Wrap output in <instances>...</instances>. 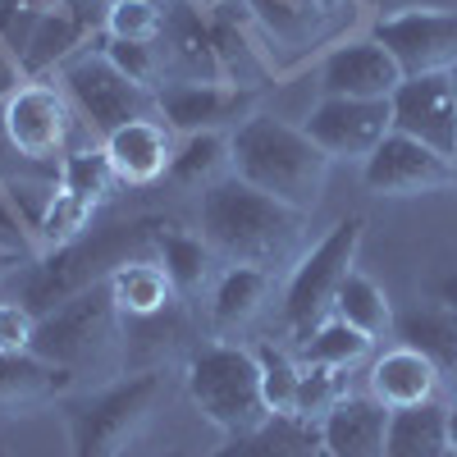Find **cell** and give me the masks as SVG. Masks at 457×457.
<instances>
[{"mask_svg": "<svg viewBox=\"0 0 457 457\" xmlns=\"http://www.w3.org/2000/svg\"><path fill=\"white\" fill-rule=\"evenodd\" d=\"M156 46H161V64H165V83H224L211 14L197 10L193 0H187V5L183 0H170L165 32H161Z\"/></svg>", "mask_w": 457, "mask_h": 457, "instance_id": "5bb4252c", "label": "cell"}, {"mask_svg": "<svg viewBox=\"0 0 457 457\" xmlns=\"http://www.w3.org/2000/svg\"><path fill=\"white\" fill-rule=\"evenodd\" d=\"M101 55L120 69L124 79H133V83H142V87H151V92L165 83L161 46H133V42H110V37H105V51H101Z\"/></svg>", "mask_w": 457, "mask_h": 457, "instance_id": "836d02e7", "label": "cell"}, {"mask_svg": "<svg viewBox=\"0 0 457 457\" xmlns=\"http://www.w3.org/2000/svg\"><path fill=\"white\" fill-rule=\"evenodd\" d=\"M60 83H64V96L73 101V110L83 114V124L105 137L114 129H124L133 120H161V101L151 87L124 79L105 55H92V51H79L73 60L60 64Z\"/></svg>", "mask_w": 457, "mask_h": 457, "instance_id": "ba28073f", "label": "cell"}, {"mask_svg": "<svg viewBox=\"0 0 457 457\" xmlns=\"http://www.w3.org/2000/svg\"><path fill=\"white\" fill-rule=\"evenodd\" d=\"M430 302H435V307H448V312L457 316V270L430 279Z\"/></svg>", "mask_w": 457, "mask_h": 457, "instance_id": "74e56055", "label": "cell"}, {"mask_svg": "<svg viewBox=\"0 0 457 457\" xmlns=\"http://www.w3.org/2000/svg\"><path fill=\"white\" fill-rule=\"evenodd\" d=\"M307 137L329 161H370L375 146L394 133L389 101H353V96H325L307 114Z\"/></svg>", "mask_w": 457, "mask_h": 457, "instance_id": "30bf717a", "label": "cell"}, {"mask_svg": "<svg viewBox=\"0 0 457 457\" xmlns=\"http://www.w3.org/2000/svg\"><path fill=\"white\" fill-rule=\"evenodd\" d=\"M320 5H329V10H334V5H338V0H320Z\"/></svg>", "mask_w": 457, "mask_h": 457, "instance_id": "ee69618b", "label": "cell"}, {"mask_svg": "<svg viewBox=\"0 0 457 457\" xmlns=\"http://www.w3.org/2000/svg\"><path fill=\"white\" fill-rule=\"evenodd\" d=\"M448 453V407L421 403L389 416L385 457H444Z\"/></svg>", "mask_w": 457, "mask_h": 457, "instance_id": "603a6c76", "label": "cell"}, {"mask_svg": "<svg viewBox=\"0 0 457 457\" xmlns=\"http://www.w3.org/2000/svg\"><path fill=\"white\" fill-rule=\"evenodd\" d=\"M361 228L366 220L361 215H348L338 220L329 234L302 252V261L288 270V284H284V325L288 334L302 343L320 320L334 316V297L343 288V279L353 275V261H357V247H361Z\"/></svg>", "mask_w": 457, "mask_h": 457, "instance_id": "8992f818", "label": "cell"}, {"mask_svg": "<svg viewBox=\"0 0 457 457\" xmlns=\"http://www.w3.org/2000/svg\"><path fill=\"white\" fill-rule=\"evenodd\" d=\"M394 133L435 146L439 156H457V87L453 73H426V79H403L389 96Z\"/></svg>", "mask_w": 457, "mask_h": 457, "instance_id": "4fadbf2b", "label": "cell"}, {"mask_svg": "<svg viewBox=\"0 0 457 457\" xmlns=\"http://www.w3.org/2000/svg\"><path fill=\"white\" fill-rule=\"evenodd\" d=\"M79 120L73 101L51 83H23L0 101V133L28 165H60L73 151H87L79 146Z\"/></svg>", "mask_w": 457, "mask_h": 457, "instance_id": "52a82bcc", "label": "cell"}, {"mask_svg": "<svg viewBox=\"0 0 457 457\" xmlns=\"http://www.w3.org/2000/svg\"><path fill=\"white\" fill-rule=\"evenodd\" d=\"M0 247H5V252H19V256H28V261H37V252H42L32 220L23 215V206L5 193V187H0Z\"/></svg>", "mask_w": 457, "mask_h": 457, "instance_id": "d590c367", "label": "cell"}, {"mask_svg": "<svg viewBox=\"0 0 457 457\" xmlns=\"http://www.w3.org/2000/svg\"><path fill=\"white\" fill-rule=\"evenodd\" d=\"M394 334L403 348H416L439 366V375H457V316L448 307H416L407 316H394Z\"/></svg>", "mask_w": 457, "mask_h": 457, "instance_id": "484cf974", "label": "cell"}, {"mask_svg": "<svg viewBox=\"0 0 457 457\" xmlns=\"http://www.w3.org/2000/svg\"><path fill=\"white\" fill-rule=\"evenodd\" d=\"M197 224H202V243L228 265H256V270L275 275L279 265L302 261L297 247H302L307 215L256 193L238 174L202 187Z\"/></svg>", "mask_w": 457, "mask_h": 457, "instance_id": "6da1fadb", "label": "cell"}, {"mask_svg": "<svg viewBox=\"0 0 457 457\" xmlns=\"http://www.w3.org/2000/svg\"><path fill=\"white\" fill-rule=\"evenodd\" d=\"M370 343L375 338H366L348 320L329 316V320H320L307 338H302V357L316 361V366H329V370H348V366H357V361L370 357Z\"/></svg>", "mask_w": 457, "mask_h": 457, "instance_id": "f546056e", "label": "cell"}, {"mask_svg": "<svg viewBox=\"0 0 457 457\" xmlns=\"http://www.w3.org/2000/svg\"><path fill=\"white\" fill-rule=\"evenodd\" d=\"M183 385H187V398L197 403V411L224 435H247L265 416H275L261 394L256 353L243 348V343H206V348H197L187 357Z\"/></svg>", "mask_w": 457, "mask_h": 457, "instance_id": "277c9868", "label": "cell"}, {"mask_svg": "<svg viewBox=\"0 0 457 457\" xmlns=\"http://www.w3.org/2000/svg\"><path fill=\"white\" fill-rule=\"evenodd\" d=\"M105 293L124 320H156L183 302L156 256H129L124 265H114L105 279Z\"/></svg>", "mask_w": 457, "mask_h": 457, "instance_id": "ac0fdd59", "label": "cell"}, {"mask_svg": "<svg viewBox=\"0 0 457 457\" xmlns=\"http://www.w3.org/2000/svg\"><path fill=\"white\" fill-rule=\"evenodd\" d=\"M161 120L174 133H220L247 124L256 110V87H228V83H165L156 87Z\"/></svg>", "mask_w": 457, "mask_h": 457, "instance_id": "7c38bea8", "label": "cell"}, {"mask_svg": "<svg viewBox=\"0 0 457 457\" xmlns=\"http://www.w3.org/2000/svg\"><path fill=\"white\" fill-rule=\"evenodd\" d=\"M234 174V161H228V137L224 133H187L174 146V161H170V183L179 187H211L220 179Z\"/></svg>", "mask_w": 457, "mask_h": 457, "instance_id": "83f0119b", "label": "cell"}, {"mask_svg": "<svg viewBox=\"0 0 457 457\" xmlns=\"http://www.w3.org/2000/svg\"><path fill=\"white\" fill-rule=\"evenodd\" d=\"M334 316L348 320L353 329H361L366 338H379L394 329V307H389V293L379 288L370 275L353 270L348 279H343L338 297H334Z\"/></svg>", "mask_w": 457, "mask_h": 457, "instance_id": "f1b7e54d", "label": "cell"}, {"mask_svg": "<svg viewBox=\"0 0 457 457\" xmlns=\"http://www.w3.org/2000/svg\"><path fill=\"white\" fill-rule=\"evenodd\" d=\"M256 366H261V394H265V407L270 411H293V398H297V379H302V366L293 361L288 348H275V343H256Z\"/></svg>", "mask_w": 457, "mask_h": 457, "instance_id": "1f68e13d", "label": "cell"}, {"mask_svg": "<svg viewBox=\"0 0 457 457\" xmlns=\"http://www.w3.org/2000/svg\"><path fill=\"white\" fill-rule=\"evenodd\" d=\"M174 129L165 120H133L124 129H114L101 137L105 151V165L114 174V183L124 187H151L170 174L174 161Z\"/></svg>", "mask_w": 457, "mask_h": 457, "instance_id": "2e32d148", "label": "cell"}, {"mask_svg": "<svg viewBox=\"0 0 457 457\" xmlns=\"http://www.w3.org/2000/svg\"><path fill=\"white\" fill-rule=\"evenodd\" d=\"M448 448L457 453V403L448 407Z\"/></svg>", "mask_w": 457, "mask_h": 457, "instance_id": "60d3db41", "label": "cell"}, {"mask_svg": "<svg viewBox=\"0 0 457 457\" xmlns=\"http://www.w3.org/2000/svg\"><path fill=\"white\" fill-rule=\"evenodd\" d=\"M243 5L265 28V37L279 42V46L316 42L325 19H329V5H320V0H243Z\"/></svg>", "mask_w": 457, "mask_h": 457, "instance_id": "4316f807", "label": "cell"}, {"mask_svg": "<svg viewBox=\"0 0 457 457\" xmlns=\"http://www.w3.org/2000/svg\"><path fill=\"white\" fill-rule=\"evenodd\" d=\"M348 398L343 389V370H329V366H316V361H302V379H297V398H293V411L307 416V421H325V416Z\"/></svg>", "mask_w": 457, "mask_h": 457, "instance_id": "d6a6232c", "label": "cell"}, {"mask_svg": "<svg viewBox=\"0 0 457 457\" xmlns=\"http://www.w3.org/2000/svg\"><path fill=\"white\" fill-rule=\"evenodd\" d=\"M32 353L64 366L73 379H114L129 370V320L110 302L105 284H96L37 320Z\"/></svg>", "mask_w": 457, "mask_h": 457, "instance_id": "3957f363", "label": "cell"}, {"mask_svg": "<svg viewBox=\"0 0 457 457\" xmlns=\"http://www.w3.org/2000/svg\"><path fill=\"white\" fill-rule=\"evenodd\" d=\"M270 279L275 275L256 270V265H228L211 293V325L220 334H234L247 320H256V312L265 307V293H270Z\"/></svg>", "mask_w": 457, "mask_h": 457, "instance_id": "7402d4cb", "label": "cell"}, {"mask_svg": "<svg viewBox=\"0 0 457 457\" xmlns=\"http://www.w3.org/2000/svg\"><path fill=\"white\" fill-rule=\"evenodd\" d=\"M439 366L430 357H421L416 348H389L379 353L375 366H370V398H379L389 411H403V407H421V403H435L439 394Z\"/></svg>", "mask_w": 457, "mask_h": 457, "instance_id": "d6986e66", "label": "cell"}, {"mask_svg": "<svg viewBox=\"0 0 457 457\" xmlns=\"http://www.w3.org/2000/svg\"><path fill=\"white\" fill-rule=\"evenodd\" d=\"M165 398L161 370H137L124 379H110L105 389L87 394L83 403H69V457H124V448L142 435L151 411Z\"/></svg>", "mask_w": 457, "mask_h": 457, "instance_id": "5b68a950", "label": "cell"}, {"mask_svg": "<svg viewBox=\"0 0 457 457\" xmlns=\"http://www.w3.org/2000/svg\"><path fill=\"white\" fill-rule=\"evenodd\" d=\"M156 261L165 265L170 284H174L179 297L187 302L193 293H202V284L211 279L215 252L202 243V234H183L174 220H161V228H156Z\"/></svg>", "mask_w": 457, "mask_h": 457, "instance_id": "d4e9b609", "label": "cell"}, {"mask_svg": "<svg viewBox=\"0 0 457 457\" xmlns=\"http://www.w3.org/2000/svg\"><path fill=\"white\" fill-rule=\"evenodd\" d=\"M228 161L243 183L302 215L316 211L329 179V156L307 137V129L275 120V114H252L247 124L228 133Z\"/></svg>", "mask_w": 457, "mask_h": 457, "instance_id": "7a4b0ae2", "label": "cell"}, {"mask_svg": "<svg viewBox=\"0 0 457 457\" xmlns=\"http://www.w3.org/2000/svg\"><path fill=\"white\" fill-rule=\"evenodd\" d=\"M79 379L37 353H0V411H23L64 398Z\"/></svg>", "mask_w": 457, "mask_h": 457, "instance_id": "44dd1931", "label": "cell"}, {"mask_svg": "<svg viewBox=\"0 0 457 457\" xmlns=\"http://www.w3.org/2000/svg\"><path fill=\"white\" fill-rule=\"evenodd\" d=\"M37 316L23 297H0V353H32Z\"/></svg>", "mask_w": 457, "mask_h": 457, "instance_id": "e575fe53", "label": "cell"}, {"mask_svg": "<svg viewBox=\"0 0 457 457\" xmlns=\"http://www.w3.org/2000/svg\"><path fill=\"white\" fill-rule=\"evenodd\" d=\"M389 407L370 394H348L325 421H320V444L325 457H385L389 439Z\"/></svg>", "mask_w": 457, "mask_h": 457, "instance_id": "e0dca14e", "label": "cell"}, {"mask_svg": "<svg viewBox=\"0 0 457 457\" xmlns=\"http://www.w3.org/2000/svg\"><path fill=\"white\" fill-rule=\"evenodd\" d=\"M83 32H87V23L73 10V0H55V5L37 19L28 46H23V73H42L51 64L73 60V46L83 42Z\"/></svg>", "mask_w": 457, "mask_h": 457, "instance_id": "cb8c5ba5", "label": "cell"}, {"mask_svg": "<svg viewBox=\"0 0 457 457\" xmlns=\"http://www.w3.org/2000/svg\"><path fill=\"white\" fill-rule=\"evenodd\" d=\"M14 5H19V0H10V10H14ZM23 5H28V10L37 14V19H42V14H46V10L55 5V0H23Z\"/></svg>", "mask_w": 457, "mask_h": 457, "instance_id": "ab89813d", "label": "cell"}, {"mask_svg": "<svg viewBox=\"0 0 457 457\" xmlns=\"http://www.w3.org/2000/svg\"><path fill=\"white\" fill-rule=\"evenodd\" d=\"M444 457H457V453H453V448H448V453H444Z\"/></svg>", "mask_w": 457, "mask_h": 457, "instance_id": "f6af8a7d", "label": "cell"}, {"mask_svg": "<svg viewBox=\"0 0 457 457\" xmlns=\"http://www.w3.org/2000/svg\"><path fill=\"white\" fill-rule=\"evenodd\" d=\"M28 265H32L28 256H19V252H5V247H0V284H5L10 275H23Z\"/></svg>", "mask_w": 457, "mask_h": 457, "instance_id": "f35d334b", "label": "cell"}, {"mask_svg": "<svg viewBox=\"0 0 457 457\" xmlns=\"http://www.w3.org/2000/svg\"><path fill=\"white\" fill-rule=\"evenodd\" d=\"M361 179L379 197H421V193L457 187V165L407 133H389L375 146V156L361 165Z\"/></svg>", "mask_w": 457, "mask_h": 457, "instance_id": "8fae6325", "label": "cell"}, {"mask_svg": "<svg viewBox=\"0 0 457 457\" xmlns=\"http://www.w3.org/2000/svg\"><path fill=\"white\" fill-rule=\"evenodd\" d=\"M0 457H5V453H0Z\"/></svg>", "mask_w": 457, "mask_h": 457, "instance_id": "bcb514c9", "label": "cell"}, {"mask_svg": "<svg viewBox=\"0 0 457 457\" xmlns=\"http://www.w3.org/2000/svg\"><path fill=\"white\" fill-rule=\"evenodd\" d=\"M197 10H220V5H228V0H193Z\"/></svg>", "mask_w": 457, "mask_h": 457, "instance_id": "b9f144b4", "label": "cell"}, {"mask_svg": "<svg viewBox=\"0 0 457 457\" xmlns=\"http://www.w3.org/2000/svg\"><path fill=\"white\" fill-rule=\"evenodd\" d=\"M320 83L325 96H353V101H389L403 83L398 60L375 42V37H361V42H343L325 55L320 64Z\"/></svg>", "mask_w": 457, "mask_h": 457, "instance_id": "9a60e30c", "label": "cell"}, {"mask_svg": "<svg viewBox=\"0 0 457 457\" xmlns=\"http://www.w3.org/2000/svg\"><path fill=\"white\" fill-rule=\"evenodd\" d=\"M19 69H23L19 51H14L10 42H0V101H5L10 92H19V87H23V83H19Z\"/></svg>", "mask_w": 457, "mask_h": 457, "instance_id": "8d00e7d4", "label": "cell"}, {"mask_svg": "<svg viewBox=\"0 0 457 457\" xmlns=\"http://www.w3.org/2000/svg\"><path fill=\"white\" fill-rule=\"evenodd\" d=\"M375 42L385 46L403 79H426V73L457 69V14L453 10H403L375 23Z\"/></svg>", "mask_w": 457, "mask_h": 457, "instance_id": "9c48e42d", "label": "cell"}, {"mask_svg": "<svg viewBox=\"0 0 457 457\" xmlns=\"http://www.w3.org/2000/svg\"><path fill=\"white\" fill-rule=\"evenodd\" d=\"M215 457H325L320 426L297 411H275L247 435H228Z\"/></svg>", "mask_w": 457, "mask_h": 457, "instance_id": "ffe728a7", "label": "cell"}, {"mask_svg": "<svg viewBox=\"0 0 457 457\" xmlns=\"http://www.w3.org/2000/svg\"><path fill=\"white\" fill-rule=\"evenodd\" d=\"M453 87H457V69H453ZM453 165H457V156H453Z\"/></svg>", "mask_w": 457, "mask_h": 457, "instance_id": "7bdbcfd3", "label": "cell"}, {"mask_svg": "<svg viewBox=\"0 0 457 457\" xmlns=\"http://www.w3.org/2000/svg\"><path fill=\"white\" fill-rule=\"evenodd\" d=\"M170 0H110L105 5V37L110 42L156 46L165 32Z\"/></svg>", "mask_w": 457, "mask_h": 457, "instance_id": "4dcf8cb0", "label": "cell"}]
</instances>
